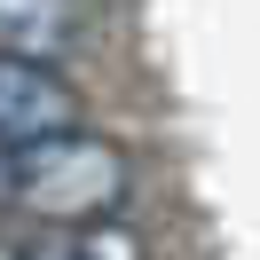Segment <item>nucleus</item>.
<instances>
[{
    "instance_id": "obj_1",
    "label": "nucleus",
    "mask_w": 260,
    "mask_h": 260,
    "mask_svg": "<svg viewBox=\"0 0 260 260\" xmlns=\"http://www.w3.org/2000/svg\"><path fill=\"white\" fill-rule=\"evenodd\" d=\"M134 189V166L111 134H87L79 118L55 134H32L16 142V189H8V213L24 221H111Z\"/></svg>"
},
{
    "instance_id": "obj_2",
    "label": "nucleus",
    "mask_w": 260,
    "mask_h": 260,
    "mask_svg": "<svg viewBox=\"0 0 260 260\" xmlns=\"http://www.w3.org/2000/svg\"><path fill=\"white\" fill-rule=\"evenodd\" d=\"M79 118V87L55 63H32V55H0V142H32V134H55Z\"/></svg>"
},
{
    "instance_id": "obj_3",
    "label": "nucleus",
    "mask_w": 260,
    "mask_h": 260,
    "mask_svg": "<svg viewBox=\"0 0 260 260\" xmlns=\"http://www.w3.org/2000/svg\"><path fill=\"white\" fill-rule=\"evenodd\" d=\"M16 260H150V244L126 221H32V237H16Z\"/></svg>"
},
{
    "instance_id": "obj_4",
    "label": "nucleus",
    "mask_w": 260,
    "mask_h": 260,
    "mask_svg": "<svg viewBox=\"0 0 260 260\" xmlns=\"http://www.w3.org/2000/svg\"><path fill=\"white\" fill-rule=\"evenodd\" d=\"M79 48V0H0V55L63 63Z\"/></svg>"
},
{
    "instance_id": "obj_5",
    "label": "nucleus",
    "mask_w": 260,
    "mask_h": 260,
    "mask_svg": "<svg viewBox=\"0 0 260 260\" xmlns=\"http://www.w3.org/2000/svg\"><path fill=\"white\" fill-rule=\"evenodd\" d=\"M8 189H16V142H0V205H8Z\"/></svg>"
},
{
    "instance_id": "obj_6",
    "label": "nucleus",
    "mask_w": 260,
    "mask_h": 260,
    "mask_svg": "<svg viewBox=\"0 0 260 260\" xmlns=\"http://www.w3.org/2000/svg\"><path fill=\"white\" fill-rule=\"evenodd\" d=\"M0 260H16V244H0Z\"/></svg>"
}]
</instances>
